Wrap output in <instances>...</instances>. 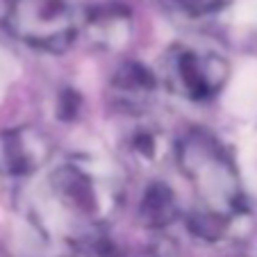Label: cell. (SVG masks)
<instances>
[{"instance_id": "cell-10", "label": "cell", "mask_w": 257, "mask_h": 257, "mask_svg": "<svg viewBox=\"0 0 257 257\" xmlns=\"http://www.w3.org/2000/svg\"><path fill=\"white\" fill-rule=\"evenodd\" d=\"M228 218L218 216V214H212V212H196L194 216L189 218V228L196 237H203V239H218L221 234L225 232L228 228Z\"/></svg>"}, {"instance_id": "cell-2", "label": "cell", "mask_w": 257, "mask_h": 257, "mask_svg": "<svg viewBox=\"0 0 257 257\" xmlns=\"http://www.w3.org/2000/svg\"><path fill=\"white\" fill-rule=\"evenodd\" d=\"M180 171L194 187L205 212L232 218L243 205L241 180L230 153L207 132H189L178 144Z\"/></svg>"}, {"instance_id": "cell-12", "label": "cell", "mask_w": 257, "mask_h": 257, "mask_svg": "<svg viewBox=\"0 0 257 257\" xmlns=\"http://www.w3.org/2000/svg\"><path fill=\"white\" fill-rule=\"evenodd\" d=\"M80 105H82L80 93L75 91V89H64V91L59 93V109H57V114L64 118V121H71V118L78 116Z\"/></svg>"}, {"instance_id": "cell-11", "label": "cell", "mask_w": 257, "mask_h": 257, "mask_svg": "<svg viewBox=\"0 0 257 257\" xmlns=\"http://www.w3.org/2000/svg\"><path fill=\"white\" fill-rule=\"evenodd\" d=\"M173 3L189 16H207L228 5L230 0H173Z\"/></svg>"}, {"instance_id": "cell-8", "label": "cell", "mask_w": 257, "mask_h": 257, "mask_svg": "<svg viewBox=\"0 0 257 257\" xmlns=\"http://www.w3.org/2000/svg\"><path fill=\"white\" fill-rule=\"evenodd\" d=\"M180 207L173 189L164 182H151L139 203V218L148 228H166L178 218Z\"/></svg>"}, {"instance_id": "cell-5", "label": "cell", "mask_w": 257, "mask_h": 257, "mask_svg": "<svg viewBox=\"0 0 257 257\" xmlns=\"http://www.w3.org/2000/svg\"><path fill=\"white\" fill-rule=\"evenodd\" d=\"M53 139L34 125L0 130V175L28 178L53 157Z\"/></svg>"}, {"instance_id": "cell-4", "label": "cell", "mask_w": 257, "mask_h": 257, "mask_svg": "<svg viewBox=\"0 0 257 257\" xmlns=\"http://www.w3.org/2000/svg\"><path fill=\"white\" fill-rule=\"evenodd\" d=\"M166 82L187 100H209L225 87L230 64L218 50L196 44H178L164 62Z\"/></svg>"}, {"instance_id": "cell-1", "label": "cell", "mask_w": 257, "mask_h": 257, "mask_svg": "<svg viewBox=\"0 0 257 257\" xmlns=\"http://www.w3.org/2000/svg\"><path fill=\"white\" fill-rule=\"evenodd\" d=\"M48 200L75 225V239L100 230L121 203V182L105 162L71 157L48 175Z\"/></svg>"}, {"instance_id": "cell-7", "label": "cell", "mask_w": 257, "mask_h": 257, "mask_svg": "<svg viewBox=\"0 0 257 257\" xmlns=\"http://www.w3.org/2000/svg\"><path fill=\"white\" fill-rule=\"evenodd\" d=\"M80 28L91 46L100 50H118L132 37V16L123 5H98L84 16Z\"/></svg>"}, {"instance_id": "cell-9", "label": "cell", "mask_w": 257, "mask_h": 257, "mask_svg": "<svg viewBox=\"0 0 257 257\" xmlns=\"http://www.w3.org/2000/svg\"><path fill=\"white\" fill-rule=\"evenodd\" d=\"M125 151H127V157L135 160L137 164H141V166L155 164L162 151V141H160L157 130H153L151 125L135 127L130 132V137L125 139Z\"/></svg>"}, {"instance_id": "cell-3", "label": "cell", "mask_w": 257, "mask_h": 257, "mask_svg": "<svg viewBox=\"0 0 257 257\" xmlns=\"http://www.w3.org/2000/svg\"><path fill=\"white\" fill-rule=\"evenodd\" d=\"M80 25L73 0H10L7 7V30L46 53H64Z\"/></svg>"}, {"instance_id": "cell-6", "label": "cell", "mask_w": 257, "mask_h": 257, "mask_svg": "<svg viewBox=\"0 0 257 257\" xmlns=\"http://www.w3.org/2000/svg\"><path fill=\"white\" fill-rule=\"evenodd\" d=\"M157 91V78L139 62H125L109 82V98L125 114H141Z\"/></svg>"}]
</instances>
